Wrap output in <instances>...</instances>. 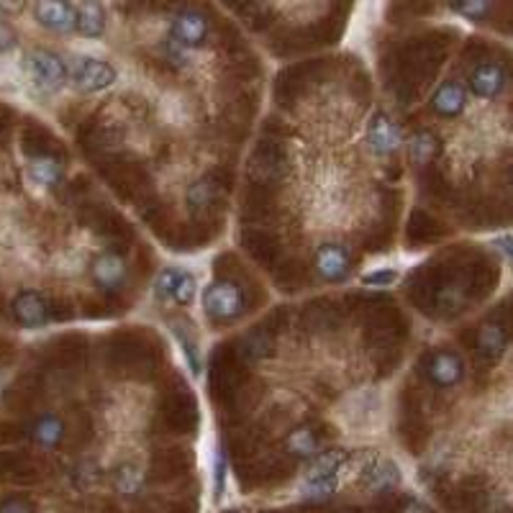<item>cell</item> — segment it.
Instances as JSON below:
<instances>
[{
	"label": "cell",
	"mask_w": 513,
	"mask_h": 513,
	"mask_svg": "<svg viewBox=\"0 0 513 513\" xmlns=\"http://www.w3.org/2000/svg\"><path fill=\"white\" fill-rule=\"evenodd\" d=\"M116 77H119V73L111 62H105L100 57H90V54L74 57L67 65V80L80 93H100V90L111 88L116 82Z\"/></svg>",
	"instance_id": "cell-1"
},
{
	"label": "cell",
	"mask_w": 513,
	"mask_h": 513,
	"mask_svg": "<svg viewBox=\"0 0 513 513\" xmlns=\"http://www.w3.org/2000/svg\"><path fill=\"white\" fill-rule=\"evenodd\" d=\"M203 311L214 321H234V318L245 316V291L231 280H216L203 291Z\"/></svg>",
	"instance_id": "cell-2"
},
{
	"label": "cell",
	"mask_w": 513,
	"mask_h": 513,
	"mask_svg": "<svg viewBox=\"0 0 513 513\" xmlns=\"http://www.w3.org/2000/svg\"><path fill=\"white\" fill-rule=\"evenodd\" d=\"M26 73L39 90L57 93L67 82V62L50 50H34L26 54Z\"/></svg>",
	"instance_id": "cell-3"
},
{
	"label": "cell",
	"mask_w": 513,
	"mask_h": 513,
	"mask_svg": "<svg viewBox=\"0 0 513 513\" xmlns=\"http://www.w3.org/2000/svg\"><path fill=\"white\" fill-rule=\"evenodd\" d=\"M367 147L375 157H391L403 147V131L385 111H375L367 123Z\"/></svg>",
	"instance_id": "cell-4"
},
{
	"label": "cell",
	"mask_w": 513,
	"mask_h": 513,
	"mask_svg": "<svg viewBox=\"0 0 513 513\" xmlns=\"http://www.w3.org/2000/svg\"><path fill=\"white\" fill-rule=\"evenodd\" d=\"M172 39L183 51L198 50L208 39V19L198 8H183L172 21Z\"/></svg>",
	"instance_id": "cell-5"
},
{
	"label": "cell",
	"mask_w": 513,
	"mask_h": 513,
	"mask_svg": "<svg viewBox=\"0 0 513 513\" xmlns=\"http://www.w3.org/2000/svg\"><path fill=\"white\" fill-rule=\"evenodd\" d=\"M424 372H426V377H429L431 385H437V388H455V385L462 383L464 362L460 354L439 349V352H431V354L426 357Z\"/></svg>",
	"instance_id": "cell-6"
},
{
	"label": "cell",
	"mask_w": 513,
	"mask_h": 513,
	"mask_svg": "<svg viewBox=\"0 0 513 513\" xmlns=\"http://www.w3.org/2000/svg\"><path fill=\"white\" fill-rule=\"evenodd\" d=\"M506 82H509L506 70L498 62H480L467 74V88L464 90H470L475 98L490 100L498 98L506 90Z\"/></svg>",
	"instance_id": "cell-7"
},
{
	"label": "cell",
	"mask_w": 513,
	"mask_h": 513,
	"mask_svg": "<svg viewBox=\"0 0 513 513\" xmlns=\"http://www.w3.org/2000/svg\"><path fill=\"white\" fill-rule=\"evenodd\" d=\"M316 272L326 283H344L352 272V254L344 245H321L316 249Z\"/></svg>",
	"instance_id": "cell-8"
},
{
	"label": "cell",
	"mask_w": 513,
	"mask_h": 513,
	"mask_svg": "<svg viewBox=\"0 0 513 513\" xmlns=\"http://www.w3.org/2000/svg\"><path fill=\"white\" fill-rule=\"evenodd\" d=\"M13 316L26 329H42L50 321V303L39 291H24L13 300Z\"/></svg>",
	"instance_id": "cell-9"
},
{
	"label": "cell",
	"mask_w": 513,
	"mask_h": 513,
	"mask_svg": "<svg viewBox=\"0 0 513 513\" xmlns=\"http://www.w3.org/2000/svg\"><path fill=\"white\" fill-rule=\"evenodd\" d=\"M126 260L116 252H105L93 262V283L105 293H116L121 291L126 283Z\"/></svg>",
	"instance_id": "cell-10"
},
{
	"label": "cell",
	"mask_w": 513,
	"mask_h": 513,
	"mask_svg": "<svg viewBox=\"0 0 513 513\" xmlns=\"http://www.w3.org/2000/svg\"><path fill=\"white\" fill-rule=\"evenodd\" d=\"M467 108V90L457 80H444L431 96V111L439 119H457Z\"/></svg>",
	"instance_id": "cell-11"
},
{
	"label": "cell",
	"mask_w": 513,
	"mask_h": 513,
	"mask_svg": "<svg viewBox=\"0 0 513 513\" xmlns=\"http://www.w3.org/2000/svg\"><path fill=\"white\" fill-rule=\"evenodd\" d=\"M360 480H362V486L367 490L383 493V490H393L400 483V470H398V464L385 460V457H369L362 464Z\"/></svg>",
	"instance_id": "cell-12"
},
{
	"label": "cell",
	"mask_w": 513,
	"mask_h": 513,
	"mask_svg": "<svg viewBox=\"0 0 513 513\" xmlns=\"http://www.w3.org/2000/svg\"><path fill=\"white\" fill-rule=\"evenodd\" d=\"M34 19L50 31L70 34V31H74V5L73 3H54V0L36 3Z\"/></svg>",
	"instance_id": "cell-13"
},
{
	"label": "cell",
	"mask_w": 513,
	"mask_h": 513,
	"mask_svg": "<svg viewBox=\"0 0 513 513\" xmlns=\"http://www.w3.org/2000/svg\"><path fill=\"white\" fill-rule=\"evenodd\" d=\"M74 31L88 39H96L105 31V11L100 3H80L74 5Z\"/></svg>",
	"instance_id": "cell-14"
},
{
	"label": "cell",
	"mask_w": 513,
	"mask_h": 513,
	"mask_svg": "<svg viewBox=\"0 0 513 513\" xmlns=\"http://www.w3.org/2000/svg\"><path fill=\"white\" fill-rule=\"evenodd\" d=\"M31 439L36 441L42 449H57L65 439V424L54 414L39 416L31 426Z\"/></svg>",
	"instance_id": "cell-15"
},
{
	"label": "cell",
	"mask_w": 513,
	"mask_h": 513,
	"mask_svg": "<svg viewBox=\"0 0 513 513\" xmlns=\"http://www.w3.org/2000/svg\"><path fill=\"white\" fill-rule=\"evenodd\" d=\"M28 177L39 188H54L62 180V165L54 157H36L28 162Z\"/></svg>",
	"instance_id": "cell-16"
},
{
	"label": "cell",
	"mask_w": 513,
	"mask_h": 513,
	"mask_svg": "<svg viewBox=\"0 0 513 513\" xmlns=\"http://www.w3.org/2000/svg\"><path fill=\"white\" fill-rule=\"evenodd\" d=\"M408 154H411L414 165L424 167V165H429L439 154V139L431 131L421 128V131H416L414 136H411V142H408Z\"/></svg>",
	"instance_id": "cell-17"
},
{
	"label": "cell",
	"mask_w": 513,
	"mask_h": 513,
	"mask_svg": "<svg viewBox=\"0 0 513 513\" xmlns=\"http://www.w3.org/2000/svg\"><path fill=\"white\" fill-rule=\"evenodd\" d=\"M288 449L293 452L295 457H306V460H314L318 455V437L314 429L308 426H300L295 429L293 434L288 437Z\"/></svg>",
	"instance_id": "cell-18"
},
{
	"label": "cell",
	"mask_w": 513,
	"mask_h": 513,
	"mask_svg": "<svg viewBox=\"0 0 513 513\" xmlns=\"http://www.w3.org/2000/svg\"><path fill=\"white\" fill-rule=\"evenodd\" d=\"M113 483H116V490H119L121 495L134 498V495H139L142 488H144V472H142L136 464H121L119 472H116V478H113Z\"/></svg>",
	"instance_id": "cell-19"
},
{
	"label": "cell",
	"mask_w": 513,
	"mask_h": 513,
	"mask_svg": "<svg viewBox=\"0 0 513 513\" xmlns=\"http://www.w3.org/2000/svg\"><path fill=\"white\" fill-rule=\"evenodd\" d=\"M503 346H506V334H503V329L501 326H483L480 331H478V349H480V354L483 357H498L501 352H503Z\"/></svg>",
	"instance_id": "cell-20"
},
{
	"label": "cell",
	"mask_w": 513,
	"mask_h": 513,
	"mask_svg": "<svg viewBox=\"0 0 513 513\" xmlns=\"http://www.w3.org/2000/svg\"><path fill=\"white\" fill-rule=\"evenodd\" d=\"M219 196V188H216V183L214 180H208V177H203V180H198L190 185V190H188V206L193 208V211H203V208H208L214 200Z\"/></svg>",
	"instance_id": "cell-21"
},
{
	"label": "cell",
	"mask_w": 513,
	"mask_h": 513,
	"mask_svg": "<svg viewBox=\"0 0 513 513\" xmlns=\"http://www.w3.org/2000/svg\"><path fill=\"white\" fill-rule=\"evenodd\" d=\"M196 293H198L196 275H190V272H180L177 285H175V291H172V300H175L177 306H190V303L196 300Z\"/></svg>",
	"instance_id": "cell-22"
},
{
	"label": "cell",
	"mask_w": 513,
	"mask_h": 513,
	"mask_svg": "<svg viewBox=\"0 0 513 513\" xmlns=\"http://www.w3.org/2000/svg\"><path fill=\"white\" fill-rule=\"evenodd\" d=\"M177 277H180V269L175 268H167L159 272V277H157V283H154L157 300H162V303L172 300V291H175V285H177Z\"/></svg>",
	"instance_id": "cell-23"
},
{
	"label": "cell",
	"mask_w": 513,
	"mask_h": 513,
	"mask_svg": "<svg viewBox=\"0 0 513 513\" xmlns=\"http://www.w3.org/2000/svg\"><path fill=\"white\" fill-rule=\"evenodd\" d=\"M175 337L183 344V352H185V357H188V362H190V369L198 375V372H200V354H198L196 342H193L190 337H185L183 326H175Z\"/></svg>",
	"instance_id": "cell-24"
},
{
	"label": "cell",
	"mask_w": 513,
	"mask_h": 513,
	"mask_svg": "<svg viewBox=\"0 0 513 513\" xmlns=\"http://www.w3.org/2000/svg\"><path fill=\"white\" fill-rule=\"evenodd\" d=\"M457 13H462L467 19H472V21H480L483 16H488L490 11H493V5L490 3H462V5H452Z\"/></svg>",
	"instance_id": "cell-25"
},
{
	"label": "cell",
	"mask_w": 513,
	"mask_h": 513,
	"mask_svg": "<svg viewBox=\"0 0 513 513\" xmlns=\"http://www.w3.org/2000/svg\"><path fill=\"white\" fill-rule=\"evenodd\" d=\"M398 277L395 269H385V272H372V275H365L367 285H391L393 280Z\"/></svg>",
	"instance_id": "cell-26"
},
{
	"label": "cell",
	"mask_w": 513,
	"mask_h": 513,
	"mask_svg": "<svg viewBox=\"0 0 513 513\" xmlns=\"http://www.w3.org/2000/svg\"><path fill=\"white\" fill-rule=\"evenodd\" d=\"M0 513H34L31 503L28 501H21V498H11L0 506Z\"/></svg>",
	"instance_id": "cell-27"
},
{
	"label": "cell",
	"mask_w": 513,
	"mask_h": 513,
	"mask_svg": "<svg viewBox=\"0 0 513 513\" xmlns=\"http://www.w3.org/2000/svg\"><path fill=\"white\" fill-rule=\"evenodd\" d=\"M400 513H429V509H426L424 503H418V501H408Z\"/></svg>",
	"instance_id": "cell-28"
}]
</instances>
